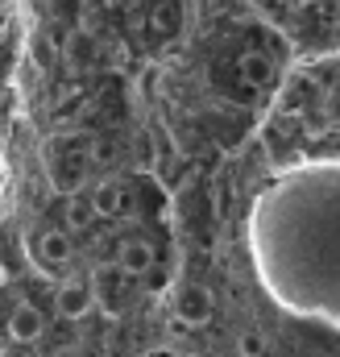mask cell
Returning <instances> with one entry per match:
<instances>
[{
  "label": "cell",
  "instance_id": "4",
  "mask_svg": "<svg viewBox=\"0 0 340 357\" xmlns=\"http://www.w3.org/2000/svg\"><path fill=\"white\" fill-rule=\"evenodd\" d=\"M116 270H121L125 278H141L146 270H154V245L141 241V237L125 241V245H121V258H116Z\"/></svg>",
  "mask_w": 340,
  "mask_h": 357
},
{
  "label": "cell",
  "instance_id": "10",
  "mask_svg": "<svg viewBox=\"0 0 340 357\" xmlns=\"http://www.w3.org/2000/svg\"><path fill=\"white\" fill-rule=\"evenodd\" d=\"M237 354L241 357H261L265 354V337H261V333H245V337L237 341Z\"/></svg>",
  "mask_w": 340,
  "mask_h": 357
},
{
  "label": "cell",
  "instance_id": "2",
  "mask_svg": "<svg viewBox=\"0 0 340 357\" xmlns=\"http://www.w3.org/2000/svg\"><path fill=\"white\" fill-rule=\"evenodd\" d=\"M91 303H95V291L87 282H63L59 295H54V312L63 320H84L87 312H91Z\"/></svg>",
  "mask_w": 340,
  "mask_h": 357
},
{
  "label": "cell",
  "instance_id": "6",
  "mask_svg": "<svg viewBox=\"0 0 340 357\" xmlns=\"http://www.w3.org/2000/svg\"><path fill=\"white\" fill-rule=\"evenodd\" d=\"M241 79L249 84V88H265L270 79H274V63L265 59V54H241Z\"/></svg>",
  "mask_w": 340,
  "mask_h": 357
},
{
  "label": "cell",
  "instance_id": "1",
  "mask_svg": "<svg viewBox=\"0 0 340 357\" xmlns=\"http://www.w3.org/2000/svg\"><path fill=\"white\" fill-rule=\"evenodd\" d=\"M174 320L187 324V328H203L212 320V295H208V287H195V282L178 287L174 291Z\"/></svg>",
  "mask_w": 340,
  "mask_h": 357
},
{
  "label": "cell",
  "instance_id": "3",
  "mask_svg": "<svg viewBox=\"0 0 340 357\" xmlns=\"http://www.w3.org/2000/svg\"><path fill=\"white\" fill-rule=\"evenodd\" d=\"M42 328H46V320H42V312H38L33 303H17V307L8 312V337H13V341L29 345V341L42 337Z\"/></svg>",
  "mask_w": 340,
  "mask_h": 357
},
{
  "label": "cell",
  "instance_id": "9",
  "mask_svg": "<svg viewBox=\"0 0 340 357\" xmlns=\"http://www.w3.org/2000/svg\"><path fill=\"white\" fill-rule=\"evenodd\" d=\"M71 59H75V63H91V59H95V42H91L87 33H75V38H71Z\"/></svg>",
  "mask_w": 340,
  "mask_h": 357
},
{
  "label": "cell",
  "instance_id": "8",
  "mask_svg": "<svg viewBox=\"0 0 340 357\" xmlns=\"http://www.w3.org/2000/svg\"><path fill=\"white\" fill-rule=\"evenodd\" d=\"M91 220H95L91 199H71V204H67V225H71V229H87Z\"/></svg>",
  "mask_w": 340,
  "mask_h": 357
},
{
  "label": "cell",
  "instance_id": "5",
  "mask_svg": "<svg viewBox=\"0 0 340 357\" xmlns=\"http://www.w3.org/2000/svg\"><path fill=\"white\" fill-rule=\"evenodd\" d=\"M38 258H42V262H54V266L71 262V237H67L63 229H46V233L38 237Z\"/></svg>",
  "mask_w": 340,
  "mask_h": 357
},
{
  "label": "cell",
  "instance_id": "11",
  "mask_svg": "<svg viewBox=\"0 0 340 357\" xmlns=\"http://www.w3.org/2000/svg\"><path fill=\"white\" fill-rule=\"evenodd\" d=\"M187 357H195V354H187Z\"/></svg>",
  "mask_w": 340,
  "mask_h": 357
},
{
  "label": "cell",
  "instance_id": "7",
  "mask_svg": "<svg viewBox=\"0 0 340 357\" xmlns=\"http://www.w3.org/2000/svg\"><path fill=\"white\" fill-rule=\"evenodd\" d=\"M91 208H95V216H116V212L125 208V191H121L116 183H100V187L91 191Z\"/></svg>",
  "mask_w": 340,
  "mask_h": 357
}]
</instances>
